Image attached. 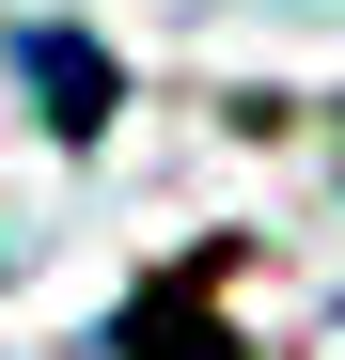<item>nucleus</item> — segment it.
I'll list each match as a JSON object with an SVG mask.
<instances>
[{
    "mask_svg": "<svg viewBox=\"0 0 345 360\" xmlns=\"http://www.w3.org/2000/svg\"><path fill=\"white\" fill-rule=\"evenodd\" d=\"M16 63H32V94H47V126H63V141L110 126V63H94L79 32H16Z\"/></svg>",
    "mask_w": 345,
    "mask_h": 360,
    "instance_id": "1",
    "label": "nucleus"
}]
</instances>
